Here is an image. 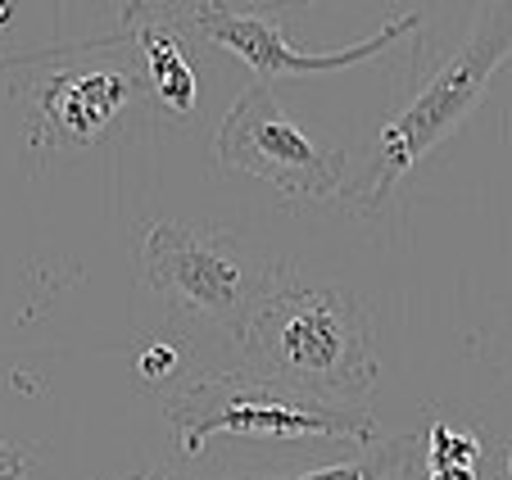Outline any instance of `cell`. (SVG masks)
Here are the masks:
<instances>
[{
	"mask_svg": "<svg viewBox=\"0 0 512 480\" xmlns=\"http://www.w3.org/2000/svg\"><path fill=\"white\" fill-rule=\"evenodd\" d=\"M250 376L336 408H368L377 390L372 313L349 290L309 286L295 268L281 272L272 295L236 336Z\"/></svg>",
	"mask_w": 512,
	"mask_h": 480,
	"instance_id": "cell-1",
	"label": "cell"
},
{
	"mask_svg": "<svg viewBox=\"0 0 512 480\" xmlns=\"http://www.w3.org/2000/svg\"><path fill=\"white\" fill-rule=\"evenodd\" d=\"M508 59H512V5H481L463 46L435 68V77L426 87L413 91V100L404 109H395L386 118L368 177L345 186L340 204L349 213H358V218H377L390 204V195H395L399 177L413 173L417 159H426V150H435L472 114L476 100L490 87V77Z\"/></svg>",
	"mask_w": 512,
	"mask_h": 480,
	"instance_id": "cell-2",
	"label": "cell"
},
{
	"mask_svg": "<svg viewBox=\"0 0 512 480\" xmlns=\"http://www.w3.org/2000/svg\"><path fill=\"white\" fill-rule=\"evenodd\" d=\"M168 426L182 458H200L213 435L241 440H345L372 444L377 417L368 408H336L300 390L259 381L250 372L204 376L168 399Z\"/></svg>",
	"mask_w": 512,
	"mask_h": 480,
	"instance_id": "cell-3",
	"label": "cell"
},
{
	"mask_svg": "<svg viewBox=\"0 0 512 480\" xmlns=\"http://www.w3.org/2000/svg\"><path fill=\"white\" fill-rule=\"evenodd\" d=\"M141 263L145 281L168 308L223 322L232 336L250 327V317L290 268L277 254H259L236 231H200L168 218L145 227Z\"/></svg>",
	"mask_w": 512,
	"mask_h": 480,
	"instance_id": "cell-4",
	"label": "cell"
},
{
	"mask_svg": "<svg viewBox=\"0 0 512 480\" xmlns=\"http://www.w3.org/2000/svg\"><path fill=\"white\" fill-rule=\"evenodd\" d=\"M213 154L232 173L263 177L286 200L340 204V191H345L349 154L340 145L327 150V145L313 141L263 82L227 109L223 127L213 136Z\"/></svg>",
	"mask_w": 512,
	"mask_h": 480,
	"instance_id": "cell-5",
	"label": "cell"
},
{
	"mask_svg": "<svg viewBox=\"0 0 512 480\" xmlns=\"http://www.w3.org/2000/svg\"><path fill=\"white\" fill-rule=\"evenodd\" d=\"M182 19L191 32H200V37L227 46L236 59H245V64L259 73L263 87H272V77H286V73L309 77V73H345V68H358V64H377V59H386L390 50L399 46V41L422 32V10H408V14H399V19L381 23L368 41H354V46H345V50H318V55H309V50H300L295 41H286V32H281V23L272 19V14L232 10V5L200 0V5L182 10Z\"/></svg>",
	"mask_w": 512,
	"mask_h": 480,
	"instance_id": "cell-6",
	"label": "cell"
},
{
	"mask_svg": "<svg viewBox=\"0 0 512 480\" xmlns=\"http://www.w3.org/2000/svg\"><path fill=\"white\" fill-rule=\"evenodd\" d=\"M145 91L132 68H55L28 87L37 136L46 145H91Z\"/></svg>",
	"mask_w": 512,
	"mask_h": 480,
	"instance_id": "cell-7",
	"label": "cell"
},
{
	"mask_svg": "<svg viewBox=\"0 0 512 480\" xmlns=\"http://www.w3.org/2000/svg\"><path fill=\"white\" fill-rule=\"evenodd\" d=\"M123 28L145 55L150 91H155L173 114H191L195 100H200V82H195L191 55H186V41H182V28H186L182 10L164 14V10H155V5H127Z\"/></svg>",
	"mask_w": 512,
	"mask_h": 480,
	"instance_id": "cell-8",
	"label": "cell"
},
{
	"mask_svg": "<svg viewBox=\"0 0 512 480\" xmlns=\"http://www.w3.org/2000/svg\"><path fill=\"white\" fill-rule=\"evenodd\" d=\"M426 453V422L404 435L372 444L368 453H358L349 462H331V467L295 471V476H245V480H413V462Z\"/></svg>",
	"mask_w": 512,
	"mask_h": 480,
	"instance_id": "cell-9",
	"label": "cell"
},
{
	"mask_svg": "<svg viewBox=\"0 0 512 480\" xmlns=\"http://www.w3.org/2000/svg\"><path fill=\"white\" fill-rule=\"evenodd\" d=\"M426 458H431V471L476 467V458H481V440H476V435L449 431V426L435 417V408H426Z\"/></svg>",
	"mask_w": 512,
	"mask_h": 480,
	"instance_id": "cell-10",
	"label": "cell"
},
{
	"mask_svg": "<svg viewBox=\"0 0 512 480\" xmlns=\"http://www.w3.org/2000/svg\"><path fill=\"white\" fill-rule=\"evenodd\" d=\"M177 363H182V354H177L173 345H145L141 376H145V381H168V376L177 372Z\"/></svg>",
	"mask_w": 512,
	"mask_h": 480,
	"instance_id": "cell-11",
	"label": "cell"
},
{
	"mask_svg": "<svg viewBox=\"0 0 512 480\" xmlns=\"http://www.w3.org/2000/svg\"><path fill=\"white\" fill-rule=\"evenodd\" d=\"M23 467H28V453L0 444V480H23Z\"/></svg>",
	"mask_w": 512,
	"mask_h": 480,
	"instance_id": "cell-12",
	"label": "cell"
},
{
	"mask_svg": "<svg viewBox=\"0 0 512 480\" xmlns=\"http://www.w3.org/2000/svg\"><path fill=\"white\" fill-rule=\"evenodd\" d=\"M431 480H476V471L472 467H440V471H431Z\"/></svg>",
	"mask_w": 512,
	"mask_h": 480,
	"instance_id": "cell-13",
	"label": "cell"
},
{
	"mask_svg": "<svg viewBox=\"0 0 512 480\" xmlns=\"http://www.w3.org/2000/svg\"><path fill=\"white\" fill-rule=\"evenodd\" d=\"M499 480H512V444L503 449V462H499Z\"/></svg>",
	"mask_w": 512,
	"mask_h": 480,
	"instance_id": "cell-14",
	"label": "cell"
},
{
	"mask_svg": "<svg viewBox=\"0 0 512 480\" xmlns=\"http://www.w3.org/2000/svg\"><path fill=\"white\" fill-rule=\"evenodd\" d=\"M127 480H164V476H159V471H150V476H145V471H136V476H127Z\"/></svg>",
	"mask_w": 512,
	"mask_h": 480,
	"instance_id": "cell-15",
	"label": "cell"
}]
</instances>
